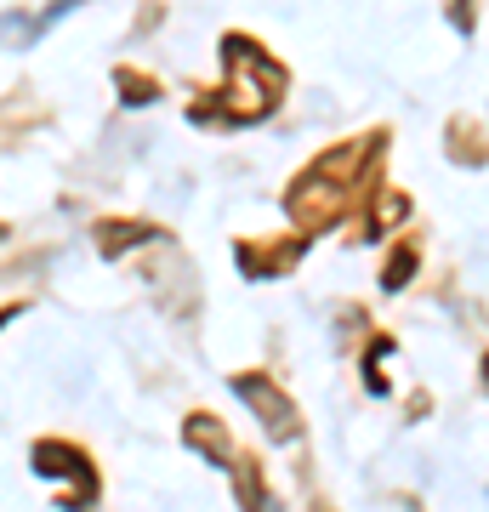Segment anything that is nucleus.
I'll return each instance as SVG.
<instances>
[{"instance_id": "1", "label": "nucleus", "mask_w": 489, "mask_h": 512, "mask_svg": "<svg viewBox=\"0 0 489 512\" xmlns=\"http://www.w3.org/2000/svg\"><path fill=\"white\" fill-rule=\"evenodd\" d=\"M376 143L381 137H359V143H347V148H330V154H319V160L296 177V188L285 194V211L296 217V228L319 234V228L347 217L353 188L364 183V171L376 160Z\"/></svg>"}, {"instance_id": "2", "label": "nucleus", "mask_w": 489, "mask_h": 512, "mask_svg": "<svg viewBox=\"0 0 489 512\" xmlns=\"http://www.w3.org/2000/svg\"><path fill=\"white\" fill-rule=\"evenodd\" d=\"M222 52H228V86L217 92L222 103L194 109V120H245V126L251 120H268L279 92H285V69L256 40H239V35L222 40Z\"/></svg>"}, {"instance_id": "3", "label": "nucleus", "mask_w": 489, "mask_h": 512, "mask_svg": "<svg viewBox=\"0 0 489 512\" xmlns=\"http://www.w3.org/2000/svg\"><path fill=\"white\" fill-rule=\"evenodd\" d=\"M234 393L256 404V416L268 427V439H296V404L268 382V376H234Z\"/></svg>"}, {"instance_id": "4", "label": "nucleus", "mask_w": 489, "mask_h": 512, "mask_svg": "<svg viewBox=\"0 0 489 512\" xmlns=\"http://www.w3.org/2000/svg\"><path fill=\"white\" fill-rule=\"evenodd\" d=\"M285 262H296V245H279V251H251V245H239V268H251V274L268 279L273 268H285Z\"/></svg>"}, {"instance_id": "5", "label": "nucleus", "mask_w": 489, "mask_h": 512, "mask_svg": "<svg viewBox=\"0 0 489 512\" xmlns=\"http://www.w3.org/2000/svg\"><path fill=\"white\" fill-rule=\"evenodd\" d=\"M46 29V18H23V12H0V46H29Z\"/></svg>"}, {"instance_id": "6", "label": "nucleus", "mask_w": 489, "mask_h": 512, "mask_svg": "<svg viewBox=\"0 0 489 512\" xmlns=\"http://www.w3.org/2000/svg\"><path fill=\"white\" fill-rule=\"evenodd\" d=\"M137 239H148V228H131V222H114V228H103V256H120L126 245H137Z\"/></svg>"}, {"instance_id": "7", "label": "nucleus", "mask_w": 489, "mask_h": 512, "mask_svg": "<svg viewBox=\"0 0 489 512\" xmlns=\"http://www.w3.org/2000/svg\"><path fill=\"white\" fill-rule=\"evenodd\" d=\"M410 268H416V245H399L393 262H387V291H399L404 279H410Z\"/></svg>"}, {"instance_id": "8", "label": "nucleus", "mask_w": 489, "mask_h": 512, "mask_svg": "<svg viewBox=\"0 0 489 512\" xmlns=\"http://www.w3.org/2000/svg\"><path fill=\"white\" fill-rule=\"evenodd\" d=\"M120 86H126V103H148V97H154V86H148V80H137V74H131V69H120Z\"/></svg>"}, {"instance_id": "9", "label": "nucleus", "mask_w": 489, "mask_h": 512, "mask_svg": "<svg viewBox=\"0 0 489 512\" xmlns=\"http://www.w3.org/2000/svg\"><path fill=\"white\" fill-rule=\"evenodd\" d=\"M484 382H489V359H484Z\"/></svg>"}]
</instances>
